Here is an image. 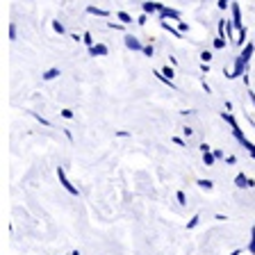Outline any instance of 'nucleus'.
<instances>
[{"label":"nucleus","mask_w":255,"mask_h":255,"mask_svg":"<svg viewBox=\"0 0 255 255\" xmlns=\"http://www.w3.org/2000/svg\"><path fill=\"white\" fill-rule=\"evenodd\" d=\"M57 178H59V182H62V187H64V189L69 191V194H73V196H78V194H80V191H78V187H75L73 182H71L69 178H66V173H64V169H62V166H59V169H57Z\"/></svg>","instance_id":"f257e3e1"},{"label":"nucleus","mask_w":255,"mask_h":255,"mask_svg":"<svg viewBox=\"0 0 255 255\" xmlns=\"http://www.w3.org/2000/svg\"><path fill=\"white\" fill-rule=\"evenodd\" d=\"M126 46L130 48V50H143V46L139 43V39L132 37V34H128V37H126Z\"/></svg>","instance_id":"f03ea898"},{"label":"nucleus","mask_w":255,"mask_h":255,"mask_svg":"<svg viewBox=\"0 0 255 255\" xmlns=\"http://www.w3.org/2000/svg\"><path fill=\"white\" fill-rule=\"evenodd\" d=\"M235 185L244 189V187H255V180H249V178H246L244 173H239L237 178H235Z\"/></svg>","instance_id":"7ed1b4c3"},{"label":"nucleus","mask_w":255,"mask_h":255,"mask_svg":"<svg viewBox=\"0 0 255 255\" xmlns=\"http://www.w3.org/2000/svg\"><path fill=\"white\" fill-rule=\"evenodd\" d=\"M89 53H91V55H107V46H103V43L89 46Z\"/></svg>","instance_id":"20e7f679"},{"label":"nucleus","mask_w":255,"mask_h":255,"mask_svg":"<svg viewBox=\"0 0 255 255\" xmlns=\"http://www.w3.org/2000/svg\"><path fill=\"white\" fill-rule=\"evenodd\" d=\"M251 55H253V46H251V43H249V46H246V48H244V53L239 55V59H242V62H244V64H249Z\"/></svg>","instance_id":"39448f33"},{"label":"nucleus","mask_w":255,"mask_h":255,"mask_svg":"<svg viewBox=\"0 0 255 255\" xmlns=\"http://www.w3.org/2000/svg\"><path fill=\"white\" fill-rule=\"evenodd\" d=\"M159 14L164 16V18H166V16H169V18H180V14H178V11H175V9H166V7H162V9H159Z\"/></svg>","instance_id":"423d86ee"},{"label":"nucleus","mask_w":255,"mask_h":255,"mask_svg":"<svg viewBox=\"0 0 255 255\" xmlns=\"http://www.w3.org/2000/svg\"><path fill=\"white\" fill-rule=\"evenodd\" d=\"M159 9H162V7H159L157 2H143V11H146V14H148V11L153 14V11H159Z\"/></svg>","instance_id":"0eeeda50"},{"label":"nucleus","mask_w":255,"mask_h":255,"mask_svg":"<svg viewBox=\"0 0 255 255\" xmlns=\"http://www.w3.org/2000/svg\"><path fill=\"white\" fill-rule=\"evenodd\" d=\"M214 159H217V157H214V153H210V150H205V153H203V162H205L207 166H212Z\"/></svg>","instance_id":"6e6552de"},{"label":"nucleus","mask_w":255,"mask_h":255,"mask_svg":"<svg viewBox=\"0 0 255 255\" xmlns=\"http://www.w3.org/2000/svg\"><path fill=\"white\" fill-rule=\"evenodd\" d=\"M59 75V69H48L46 73H43V80H53V78H57Z\"/></svg>","instance_id":"1a4fd4ad"},{"label":"nucleus","mask_w":255,"mask_h":255,"mask_svg":"<svg viewBox=\"0 0 255 255\" xmlns=\"http://www.w3.org/2000/svg\"><path fill=\"white\" fill-rule=\"evenodd\" d=\"M233 18H235V25L242 27V18H239V7L233 5Z\"/></svg>","instance_id":"9d476101"},{"label":"nucleus","mask_w":255,"mask_h":255,"mask_svg":"<svg viewBox=\"0 0 255 255\" xmlns=\"http://www.w3.org/2000/svg\"><path fill=\"white\" fill-rule=\"evenodd\" d=\"M198 221H201V217H198V214H196V217H191V219H189V223H187V230L196 228V226H198Z\"/></svg>","instance_id":"9b49d317"},{"label":"nucleus","mask_w":255,"mask_h":255,"mask_svg":"<svg viewBox=\"0 0 255 255\" xmlns=\"http://www.w3.org/2000/svg\"><path fill=\"white\" fill-rule=\"evenodd\" d=\"M249 251L255 255V226H253V230H251V244H249Z\"/></svg>","instance_id":"f8f14e48"},{"label":"nucleus","mask_w":255,"mask_h":255,"mask_svg":"<svg viewBox=\"0 0 255 255\" xmlns=\"http://www.w3.org/2000/svg\"><path fill=\"white\" fill-rule=\"evenodd\" d=\"M119 18H121L123 23H132V16L126 14V11H119Z\"/></svg>","instance_id":"ddd939ff"},{"label":"nucleus","mask_w":255,"mask_h":255,"mask_svg":"<svg viewBox=\"0 0 255 255\" xmlns=\"http://www.w3.org/2000/svg\"><path fill=\"white\" fill-rule=\"evenodd\" d=\"M198 187L201 189H212V180H198Z\"/></svg>","instance_id":"4468645a"},{"label":"nucleus","mask_w":255,"mask_h":255,"mask_svg":"<svg viewBox=\"0 0 255 255\" xmlns=\"http://www.w3.org/2000/svg\"><path fill=\"white\" fill-rule=\"evenodd\" d=\"M175 198H178V203H180V205H185V203H187L185 191H178V194H175Z\"/></svg>","instance_id":"2eb2a0df"},{"label":"nucleus","mask_w":255,"mask_h":255,"mask_svg":"<svg viewBox=\"0 0 255 255\" xmlns=\"http://www.w3.org/2000/svg\"><path fill=\"white\" fill-rule=\"evenodd\" d=\"M89 14H98V16H107L105 9H96V7H89Z\"/></svg>","instance_id":"dca6fc26"},{"label":"nucleus","mask_w":255,"mask_h":255,"mask_svg":"<svg viewBox=\"0 0 255 255\" xmlns=\"http://www.w3.org/2000/svg\"><path fill=\"white\" fill-rule=\"evenodd\" d=\"M223 46H226V39H221V37L214 39V48H223Z\"/></svg>","instance_id":"f3484780"},{"label":"nucleus","mask_w":255,"mask_h":255,"mask_svg":"<svg viewBox=\"0 0 255 255\" xmlns=\"http://www.w3.org/2000/svg\"><path fill=\"white\" fill-rule=\"evenodd\" d=\"M143 55H148V57H153V46H143Z\"/></svg>","instance_id":"a211bd4d"},{"label":"nucleus","mask_w":255,"mask_h":255,"mask_svg":"<svg viewBox=\"0 0 255 255\" xmlns=\"http://www.w3.org/2000/svg\"><path fill=\"white\" fill-rule=\"evenodd\" d=\"M53 27H55V32H59V34H62V32H64V25H62V23H57V21L53 23Z\"/></svg>","instance_id":"6ab92c4d"},{"label":"nucleus","mask_w":255,"mask_h":255,"mask_svg":"<svg viewBox=\"0 0 255 255\" xmlns=\"http://www.w3.org/2000/svg\"><path fill=\"white\" fill-rule=\"evenodd\" d=\"M62 117L64 119H73V112H71V110H62Z\"/></svg>","instance_id":"aec40b11"},{"label":"nucleus","mask_w":255,"mask_h":255,"mask_svg":"<svg viewBox=\"0 0 255 255\" xmlns=\"http://www.w3.org/2000/svg\"><path fill=\"white\" fill-rule=\"evenodd\" d=\"M82 39H85V43H87V46H94V39H91V34H85V37H82Z\"/></svg>","instance_id":"412c9836"},{"label":"nucleus","mask_w":255,"mask_h":255,"mask_svg":"<svg viewBox=\"0 0 255 255\" xmlns=\"http://www.w3.org/2000/svg\"><path fill=\"white\" fill-rule=\"evenodd\" d=\"M201 59H203V62H210V59H212V55H210V53H203Z\"/></svg>","instance_id":"4be33fe9"},{"label":"nucleus","mask_w":255,"mask_h":255,"mask_svg":"<svg viewBox=\"0 0 255 255\" xmlns=\"http://www.w3.org/2000/svg\"><path fill=\"white\" fill-rule=\"evenodd\" d=\"M9 37H11V39H16V25H11V27H9Z\"/></svg>","instance_id":"5701e85b"},{"label":"nucleus","mask_w":255,"mask_h":255,"mask_svg":"<svg viewBox=\"0 0 255 255\" xmlns=\"http://www.w3.org/2000/svg\"><path fill=\"white\" fill-rule=\"evenodd\" d=\"M219 7H221V9H226V7H228V0H219Z\"/></svg>","instance_id":"b1692460"},{"label":"nucleus","mask_w":255,"mask_h":255,"mask_svg":"<svg viewBox=\"0 0 255 255\" xmlns=\"http://www.w3.org/2000/svg\"><path fill=\"white\" fill-rule=\"evenodd\" d=\"M249 96H251V101H253V105H255V94L253 91H249Z\"/></svg>","instance_id":"393cba45"},{"label":"nucleus","mask_w":255,"mask_h":255,"mask_svg":"<svg viewBox=\"0 0 255 255\" xmlns=\"http://www.w3.org/2000/svg\"><path fill=\"white\" fill-rule=\"evenodd\" d=\"M73 255H80V253H78V251H75V253H73Z\"/></svg>","instance_id":"a878e982"}]
</instances>
